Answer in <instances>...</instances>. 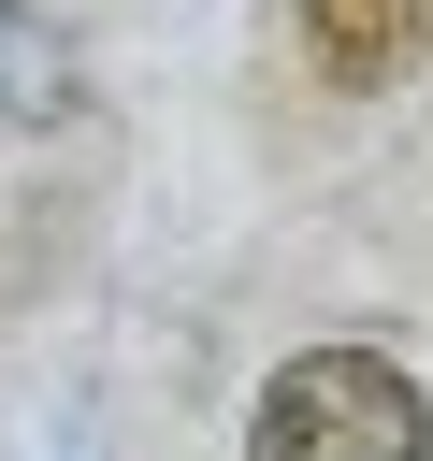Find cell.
<instances>
[{"label":"cell","mask_w":433,"mask_h":461,"mask_svg":"<svg viewBox=\"0 0 433 461\" xmlns=\"http://www.w3.org/2000/svg\"><path fill=\"white\" fill-rule=\"evenodd\" d=\"M245 461H433V403L404 360L375 346H303L260 418H245Z\"/></svg>","instance_id":"obj_1"},{"label":"cell","mask_w":433,"mask_h":461,"mask_svg":"<svg viewBox=\"0 0 433 461\" xmlns=\"http://www.w3.org/2000/svg\"><path fill=\"white\" fill-rule=\"evenodd\" d=\"M433 43V0H303V58L332 86H404Z\"/></svg>","instance_id":"obj_2"},{"label":"cell","mask_w":433,"mask_h":461,"mask_svg":"<svg viewBox=\"0 0 433 461\" xmlns=\"http://www.w3.org/2000/svg\"><path fill=\"white\" fill-rule=\"evenodd\" d=\"M72 101V43L29 14V0H0V130H43Z\"/></svg>","instance_id":"obj_3"}]
</instances>
